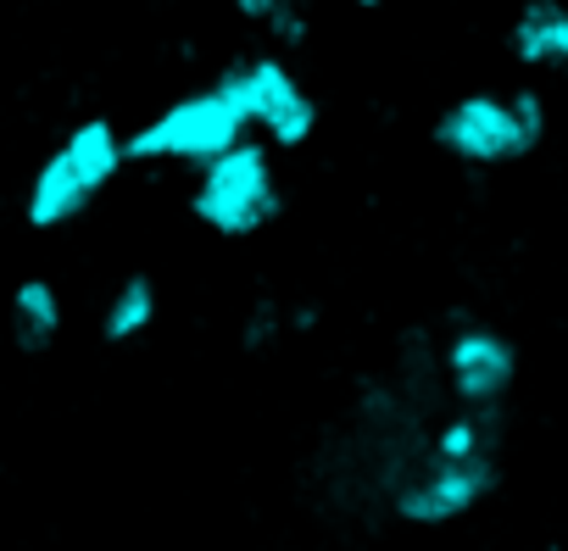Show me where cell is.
Returning a JSON list of instances; mask_svg holds the SVG:
<instances>
[{
  "mask_svg": "<svg viewBox=\"0 0 568 551\" xmlns=\"http://www.w3.org/2000/svg\"><path fill=\"white\" fill-rule=\"evenodd\" d=\"M245 134H251L245 95H240L234 73H223L217 84L168 101L156 118H145L134 134H123V156L129 162H184V167H201V162L223 156L229 145H240Z\"/></svg>",
  "mask_w": 568,
  "mask_h": 551,
  "instance_id": "cell-1",
  "label": "cell"
},
{
  "mask_svg": "<svg viewBox=\"0 0 568 551\" xmlns=\"http://www.w3.org/2000/svg\"><path fill=\"white\" fill-rule=\"evenodd\" d=\"M546 140V101L535 90H513V95H490L474 90L463 101H452L435 118V145L468 167H501L529 156Z\"/></svg>",
  "mask_w": 568,
  "mask_h": 551,
  "instance_id": "cell-2",
  "label": "cell"
},
{
  "mask_svg": "<svg viewBox=\"0 0 568 551\" xmlns=\"http://www.w3.org/2000/svg\"><path fill=\"white\" fill-rule=\"evenodd\" d=\"M190 217L223 239H245L262 223L278 217V173L267 156V140H240L223 156L195 167V190H190Z\"/></svg>",
  "mask_w": 568,
  "mask_h": 551,
  "instance_id": "cell-3",
  "label": "cell"
},
{
  "mask_svg": "<svg viewBox=\"0 0 568 551\" xmlns=\"http://www.w3.org/2000/svg\"><path fill=\"white\" fill-rule=\"evenodd\" d=\"M240 95H245V112H251V129H262L267 145L278 151H296L313 140L318 129V101L302 90V79L284 68V57H251L240 68H229Z\"/></svg>",
  "mask_w": 568,
  "mask_h": 551,
  "instance_id": "cell-4",
  "label": "cell"
},
{
  "mask_svg": "<svg viewBox=\"0 0 568 551\" xmlns=\"http://www.w3.org/2000/svg\"><path fill=\"white\" fill-rule=\"evenodd\" d=\"M496 490V462L490 457H463V462H446V457H429V468L396 490V518L407 523H452L463 512H474L485 496Z\"/></svg>",
  "mask_w": 568,
  "mask_h": 551,
  "instance_id": "cell-5",
  "label": "cell"
},
{
  "mask_svg": "<svg viewBox=\"0 0 568 551\" xmlns=\"http://www.w3.org/2000/svg\"><path fill=\"white\" fill-rule=\"evenodd\" d=\"M446 379H452V396L463 407H496L518 374V351L507 335L485 329V324H468L446 340Z\"/></svg>",
  "mask_w": 568,
  "mask_h": 551,
  "instance_id": "cell-6",
  "label": "cell"
},
{
  "mask_svg": "<svg viewBox=\"0 0 568 551\" xmlns=\"http://www.w3.org/2000/svg\"><path fill=\"white\" fill-rule=\"evenodd\" d=\"M95 201V190L79 178V167L62 156V145L40 162V173H34V184H29V206H23V217H29V228H62V223H73L84 206Z\"/></svg>",
  "mask_w": 568,
  "mask_h": 551,
  "instance_id": "cell-7",
  "label": "cell"
},
{
  "mask_svg": "<svg viewBox=\"0 0 568 551\" xmlns=\"http://www.w3.org/2000/svg\"><path fill=\"white\" fill-rule=\"evenodd\" d=\"M507 45L524 68H568V7L562 0H524Z\"/></svg>",
  "mask_w": 568,
  "mask_h": 551,
  "instance_id": "cell-8",
  "label": "cell"
},
{
  "mask_svg": "<svg viewBox=\"0 0 568 551\" xmlns=\"http://www.w3.org/2000/svg\"><path fill=\"white\" fill-rule=\"evenodd\" d=\"M62 156L79 167V178H84L95 195L129 167V156H123V134H118L106 118H84V123L62 140Z\"/></svg>",
  "mask_w": 568,
  "mask_h": 551,
  "instance_id": "cell-9",
  "label": "cell"
},
{
  "mask_svg": "<svg viewBox=\"0 0 568 551\" xmlns=\"http://www.w3.org/2000/svg\"><path fill=\"white\" fill-rule=\"evenodd\" d=\"M12 335L23 351H45L62 335V296L51 279H23L12 290Z\"/></svg>",
  "mask_w": 568,
  "mask_h": 551,
  "instance_id": "cell-10",
  "label": "cell"
},
{
  "mask_svg": "<svg viewBox=\"0 0 568 551\" xmlns=\"http://www.w3.org/2000/svg\"><path fill=\"white\" fill-rule=\"evenodd\" d=\"M151 324H156V279H151V273H129V279L118 285V296L106 302L101 335H106L112 346H129V340H140Z\"/></svg>",
  "mask_w": 568,
  "mask_h": 551,
  "instance_id": "cell-11",
  "label": "cell"
},
{
  "mask_svg": "<svg viewBox=\"0 0 568 551\" xmlns=\"http://www.w3.org/2000/svg\"><path fill=\"white\" fill-rule=\"evenodd\" d=\"M429 457H446V462L490 457V418H485V407H468V412L446 418L440 435H435V446H429Z\"/></svg>",
  "mask_w": 568,
  "mask_h": 551,
  "instance_id": "cell-12",
  "label": "cell"
},
{
  "mask_svg": "<svg viewBox=\"0 0 568 551\" xmlns=\"http://www.w3.org/2000/svg\"><path fill=\"white\" fill-rule=\"evenodd\" d=\"M267 34H273V40H278L284 51H296V45L307 40V18H302V12L291 7V0H278V7L267 12Z\"/></svg>",
  "mask_w": 568,
  "mask_h": 551,
  "instance_id": "cell-13",
  "label": "cell"
},
{
  "mask_svg": "<svg viewBox=\"0 0 568 551\" xmlns=\"http://www.w3.org/2000/svg\"><path fill=\"white\" fill-rule=\"evenodd\" d=\"M273 335H278V318H273L267 302H256V313H251V324H245V346L256 351V346H267Z\"/></svg>",
  "mask_w": 568,
  "mask_h": 551,
  "instance_id": "cell-14",
  "label": "cell"
},
{
  "mask_svg": "<svg viewBox=\"0 0 568 551\" xmlns=\"http://www.w3.org/2000/svg\"><path fill=\"white\" fill-rule=\"evenodd\" d=\"M229 7H234L240 18H251V23H267V12L278 7V0H229Z\"/></svg>",
  "mask_w": 568,
  "mask_h": 551,
  "instance_id": "cell-15",
  "label": "cell"
},
{
  "mask_svg": "<svg viewBox=\"0 0 568 551\" xmlns=\"http://www.w3.org/2000/svg\"><path fill=\"white\" fill-rule=\"evenodd\" d=\"M352 7H363V12H374V7H379V0H352Z\"/></svg>",
  "mask_w": 568,
  "mask_h": 551,
  "instance_id": "cell-16",
  "label": "cell"
}]
</instances>
